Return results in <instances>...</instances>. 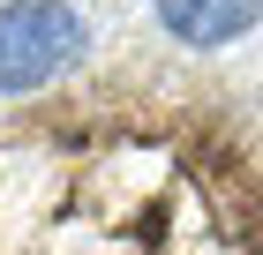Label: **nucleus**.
I'll return each instance as SVG.
<instances>
[{"label":"nucleus","instance_id":"7ed1b4c3","mask_svg":"<svg viewBox=\"0 0 263 255\" xmlns=\"http://www.w3.org/2000/svg\"><path fill=\"white\" fill-rule=\"evenodd\" d=\"M158 23H165V38L211 53V45H233V38L256 30L263 0H158Z\"/></svg>","mask_w":263,"mask_h":255},{"label":"nucleus","instance_id":"f257e3e1","mask_svg":"<svg viewBox=\"0 0 263 255\" xmlns=\"http://www.w3.org/2000/svg\"><path fill=\"white\" fill-rule=\"evenodd\" d=\"M0 255H263V165L226 113L83 105L0 143Z\"/></svg>","mask_w":263,"mask_h":255},{"label":"nucleus","instance_id":"f03ea898","mask_svg":"<svg viewBox=\"0 0 263 255\" xmlns=\"http://www.w3.org/2000/svg\"><path fill=\"white\" fill-rule=\"evenodd\" d=\"M90 30L68 0H0V98H30L83 60Z\"/></svg>","mask_w":263,"mask_h":255}]
</instances>
